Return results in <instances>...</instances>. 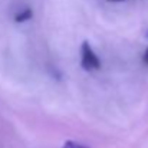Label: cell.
<instances>
[{"instance_id": "cell-1", "label": "cell", "mask_w": 148, "mask_h": 148, "mask_svg": "<svg viewBox=\"0 0 148 148\" xmlns=\"http://www.w3.org/2000/svg\"><path fill=\"white\" fill-rule=\"evenodd\" d=\"M81 65L85 71H97L101 68V60L88 42L81 46Z\"/></svg>"}, {"instance_id": "cell-2", "label": "cell", "mask_w": 148, "mask_h": 148, "mask_svg": "<svg viewBox=\"0 0 148 148\" xmlns=\"http://www.w3.org/2000/svg\"><path fill=\"white\" fill-rule=\"evenodd\" d=\"M32 16H33V12H32V9L26 7V9H23L22 12L16 13V16H14V20H16L17 23H22V22H26V20L32 19Z\"/></svg>"}, {"instance_id": "cell-3", "label": "cell", "mask_w": 148, "mask_h": 148, "mask_svg": "<svg viewBox=\"0 0 148 148\" xmlns=\"http://www.w3.org/2000/svg\"><path fill=\"white\" fill-rule=\"evenodd\" d=\"M62 148H89L86 147V145H84V144H81V143H75V141H66Z\"/></svg>"}, {"instance_id": "cell-4", "label": "cell", "mask_w": 148, "mask_h": 148, "mask_svg": "<svg viewBox=\"0 0 148 148\" xmlns=\"http://www.w3.org/2000/svg\"><path fill=\"white\" fill-rule=\"evenodd\" d=\"M144 62L148 65V48H147V50L144 52Z\"/></svg>"}, {"instance_id": "cell-5", "label": "cell", "mask_w": 148, "mask_h": 148, "mask_svg": "<svg viewBox=\"0 0 148 148\" xmlns=\"http://www.w3.org/2000/svg\"><path fill=\"white\" fill-rule=\"evenodd\" d=\"M108 1H112V3H118V1H124V0H108Z\"/></svg>"}, {"instance_id": "cell-6", "label": "cell", "mask_w": 148, "mask_h": 148, "mask_svg": "<svg viewBox=\"0 0 148 148\" xmlns=\"http://www.w3.org/2000/svg\"><path fill=\"white\" fill-rule=\"evenodd\" d=\"M145 38H147V39H148V30H147V32H145Z\"/></svg>"}]
</instances>
